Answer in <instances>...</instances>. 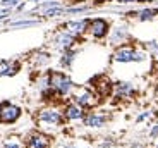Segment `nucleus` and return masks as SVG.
<instances>
[{"label": "nucleus", "instance_id": "nucleus-13", "mask_svg": "<svg viewBox=\"0 0 158 148\" xmlns=\"http://www.w3.org/2000/svg\"><path fill=\"white\" fill-rule=\"evenodd\" d=\"M108 117L107 116H102V114H89V116L84 117V124L89 126V128H100L107 122Z\"/></svg>", "mask_w": 158, "mask_h": 148}, {"label": "nucleus", "instance_id": "nucleus-7", "mask_svg": "<svg viewBox=\"0 0 158 148\" xmlns=\"http://www.w3.org/2000/svg\"><path fill=\"white\" fill-rule=\"evenodd\" d=\"M74 41H76V36H72L71 33H67V31H62L55 36L53 43H55V47L60 48V50H69Z\"/></svg>", "mask_w": 158, "mask_h": 148}, {"label": "nucleus", "instance_id": "nucleus-4", "mask_svg": "<svg viewBox=\"0 0 158 148\" xmlns=\"http://www.w3.org/2000/svg\"><path fill=\"white\" fill-rule=\"evenodd\" d=\"M88 31H89V35L93 36V38H105V36L108 35V31H110V26H108V23L105 19H102V17H96V19H91L89 23H88Z\"/></svg>", "mask_w": 158, "mask_h": 148}, {"label": "nucleus", "instance_id": "nucleus-1", "mask_svg": "<svg viewBox=\"0 0 158 148\" xmlns=\"http://www.w3.org/2000/svg\"><path fill=\"white\" fill-rule=\"evenodd\" d=\"M50 88L55 91V95L65 96L72 91L74 83L71 81V78H67L62 72H52L50 74Z\"/></svg>", "mask_w": 158, "mask_h": 148}, {"label": "nucleus", "instance_id": "nucleus-3", "mask_svg": "<svg viewBox=\"0 0 158 148\" xmlns=\"http://www.w3.org/2000/svg\"><path fill=\"white\" fill-rule=\"evenodd\" d=\"M19 116H21V108L17 105L10 104V102H5V104L0 105V122L12 124L19 119Z\"/></svg>", "mask_w": 158, "mask_h": 148}, {"label": "nucleus", "instance_id": "nucleus-23", "mask_svg": "<svg viewBox=\"0 0 158 148\" xmlns=\"http://www.w3.org/2000/svg\"><path fill=\"white\" fill-rule=\"evenodd\" d=\"M96 4H103V2H105V0H95Z\"/></svg>", "mask_w": 158, "mask_h": 148}, {"label": "nucleus", "instance_id": "nucleus-19", "mask_svg": "<svg viewBox=\"0 0 158 148\" xmlns=\"http://www.w3.org/2000/svg\"><path fill=\"white\" fill-rule=\"evenodd\" d=\"M17 2H21V0H2V5H4V7H12V5H16Z\"/></svg>", "mask_w": 158, "mask_h": 148}, {"label": "nucleus", "instance_id": "nucleus-8", "mask_svg": "<svg viewBox=\"0 0 158 148\" xmlns=\"http://www.w3.org/2000/svg\"><path fill=\"white\" fill-rule=\"evenodd\" d=\"M26 146L28 148H48L50 146V140H48V136H45L41 133H33L31 136L28 138Z\"/></svg>", "mask_w": 158, "mask_h": 148}, {"label": "nucleus", "instance_id": "nucleus-22", "mask_svg": "<svg viewBox=\"0 0 158 148\" xmlns=\"http://www.w3.org/2000/svg\"><path fill=\"white\" fill-rule=\"evenodd\" d=\"M117 2H120V4H134L138 0H117Z\"/></svg>", "mask_w": 158, "mask_h": 148}, {"label": "nucleus", "instance_id": "nucleus-21", "mask_svg": "<svg viewBox=\"0 0 158 148\" xmlns=\"http://www.w3.org/2000/svg\"><path fill=\"white\" fill-rule=\"evenodd\" d=\"M4 148H21V146H19V145H17V143H7V145H5Z\"/></svg>", "mask_w": 158, "mask_h": 148}, {"label": "nucleus", "instance_id": "nucleus-20", "mask_svg": "<svg viewBox=\"0 0 158 148\" xmlns=\"http://www.w3.org/2000/svg\"><path fill=\"white\" fill-rule=\"evenodd\" d=\"M151 136H158V124L153 126V129H151Z\"/></svg>", "mask_w": 158, "mask_h": 148}, {"label": "nucleus", "instance_id": "nucleus-16", "mask_svg": "<svg viewBox=\"0 0 158 148\" xmlns=\"http://www.w3.org/2000/svg\"><path fill=\"white\" fill-rule=\"evenodd\" d=\"M155 16H158V9H143L138 12V19L139 21H150Z\"/></svg>", "mask_w": 158, "mask_h": 148}, {"label": "nucleus", "instance_id": "nucleus-12", "mask_svg": "<svg viewBox=\"0 0 158 148\" xmlns=\"http://www.w3.org/2000/svg\"><path fill=\"white\" fill-rule=\"evenodd\" d=\"M95 83H96L95 88H96V95L98 96H107L112 91V84L107 78H98V79H95Z\"/></svg>", "mask_w": 158, "mask_h": 148}, {"label": "nucleus", "instance_id": "nucleus-2", "mask_svg": "<svg viewBox=\"0 0 158 148\" xmlns=\"http://www.w3.org/2000/svg\"><path fill=\"white\" fill-rule=\"evenodd\" d=\"M143 59H144V53L129 45H120L114 52V60L117 62H139Z\"/></svg>", "mask_w": 158, "mask_h": 148}, {"label": "nucleus", "instance_id": "nucleus-15", "mask_svg": "<svg viewBox=\"0 0 158 148\" xmlns=\"http://www.w3.org/2000/svg\"><path fill=\"white\" fill-rule=\"evenodd\" d=\"M19 64L17 62H0V76H12L16 74Z\"/></svg>", "mask_w": 158, "mask_h": 148}, {"label": "nucleus", "instance_id": "nucleus-25", "mask_svg": "<svg viewBox=\"0 0 158 148\" xmlns=\"http://www.w3.org/2000/svg\"><path fill=\"white\" fill-rule=\"evenodd\" d=\"M156 148H158V146H156Z\"/></svg>", "mask_w": 158, "mask_h": 148}, {"label": "nucleus", "instance_id": "nucleus-17", "mask_svg": "<svg viewBox=\"0 0 158 148\" xmlns=\"http://www.w3.org/2000/svg\"><path fill=\"white\" fill-rule=\"evenodd\" d=\"M74 60V52L72 50H65V53H64V59H62V64L64 66H69Z\"/></svg>", "mask_w": 158, "mask_h": 148}, {"label": "nucleus", "instance_id": "nucleus-14", "mask_svg": "<svg viewBox=\"0 0 158 148\" xmlns=\"http://www.w3.org/2000/svg\"><path fill=\"white\" fill-rule=\"evenodd\" d=\"M65 117L67 119H83L84 112H83V107H79L77 104H72L65 107Z\"/></svg>", "mask_w": 158, "mask_h": 148}, {"label": "nucleus", "instance_id": "nucleus-5", "mask_svg": "<svg viewBox=\"0 0 158 148\" xmlns=\"http://www.w3.org/2000/svg\"><path fill=\"white\" fill-rule=\"evenodd\" d=\"M74 100H76V104H77L79 107L91 108V107H95V105L98 104V95H95V93L89 91V90H81L79 93L74 95Z\"/></svg>", "mask_w": 158, "mask_h": 148}, {"label": "nucleus", "instance_id": "nucleus-11", "mask_svg": "<svg viewBox=\"0 0 158 148\" xmlns=\"http://www.w3.org/2000/svg\"><path fill=\"white\" fill-rule=\"evenodd\" d=\"M127 38H129V31H127V28L126 26H118V28H115L114 31H112L110 43L112 45H122Z\"/></svg>", "mask_w": 158, "mask_h": 148}, {"label": "nucleus", "instance_id": "nucleus-6", "mask_svg": "<svg viewBox=\"0 0 158 148\" xmlns=\"http://www.w3.org/2000/svg\"><path fill=\"white\" fill-rule=\"evenodd\" d=\"M40 122L41 124H50V126H57L62 122V114L57 110V108H45L41 110L38 116Z\"/></svg>", "mask_w": 158, "mask_h": 148}, {"label": "nucleus", "instance_id": "nucleus-24", "mask_svg": "<svg viewBox=\"0 0 158 148\" xmlns=\"http://www.w3.org/2000/svg\"><path fill=\"white\" fill-rule=\"evenodd\" d=\"M156 100H158V91H156Z\"/></svg>", "mask_w": 158, "mask_h": 148}, {"label": "nucleus", "instance_id": "nucleus-9", "mask_svg": "<svg viewBox=\"0 0 158 148\" xmlns=\"http://www.w3.org/2000/svg\"><path fill=\"white\" fill-rule=\"evenodd\" d=\"M88 23H89V21H86V19H83V21H71V23L65 24V31L71 33L72 36L77 38L79 35H83L84 31H88Z\"/></svg>", "mask_w": 158, "mask_h": 148}, {"label": "nucleus", "instance_id": "nucleus-18", "mask_svg": "<svg viewBox=\"0 0 158 148\" xmlns=\"http://www.w3.org/2000/svg\"><path fill=\"white\" fill-rule=\"evenodd\" d=\"M36 21H19V23H12V26H35Z\"/></svg>", "mask_w": 158, "mask_h": 148}, {"label": "nucleus", "instance_id": "nucleus-10", "mask_svg": "<svg viewBox=\"0 0 158 148\" xmlns=\"http://www.w3.org/2000/svg\"><path fill=\"white\" fill-rule=\"evenodd\" d=\"M114 93L117 98H131V96H134L136 90L131 83H117L114 88Z\"/></svg>", "mask_w": 158, "mask_h": 148}]
</instances>
